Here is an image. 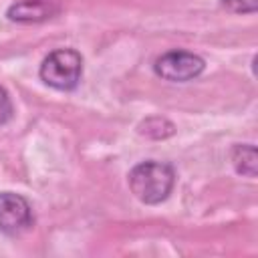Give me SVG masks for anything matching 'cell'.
Instances as JSON below:
<instances>
[{
    "instance_id": "obj_1",
    "label": "cell",
    "mask_w": 258,
    "mask_h": 258,
    "mask_svg": "<svg viewBox=\"0 0 258 258\" xmlns=\"http://www.w3.org/2000/svg\"><path fill=\"white\" fill-rule=\"evenodd\" d=\"M175 183L171 165L161 161H143L129 171L131 194L143 204H161L167 200Z\"/></svg>"
},
{
    "instance_id": "obj_7",
    "label": "cell",
    "mask_w": 258,
    "mask_h": 258,
    "mask_svg": "<svg viewBox=\"0 0 258 258\" xmlns=\"http://www.w3.org/2000/svg\"><path fill=\"white\" fill-rule=\"evenodd\" d=\"M222 6L236 14H250L256 12L258 0H222Z\"/></svg>"
},
{
    "instance_id": "obj_3",
    "label": "cell",
    "mask_w": 258,
    "mask_h": 258,
    "mask_svg": "<svg viewBox=\"0 0 258 258\" xmlns=\"http://www.w3.org/2000/svg\"><path fill=\"white\" fill-rule=\"evenodd\" d=\"M206 62L202 56L189 52V50H169L157 56L153 69L155 73L171 83H185L202 75Z\"/></svg>"
},
{
    "instance_id": "obj_6",
    "label": "cell",
    "mask_w": 258,
    "mask_h": 258,
    "mask_svg": "<svg viewBox=\"0 0 258 258\" xmlns=\"http://www.w3.org/2000/svg\"><path fill=\"white\" fill-rule=\"evenodd\" d=\"M232 163L240 175L256 177V147L254 145H236L232 149Z\"/></svg>"
},
{
    "instance_id": "obj_2",
    "label": "cell",
    "mask_w": 258,
    "mask_h": 258,
    "mask_svg": "<svg viewBox=\"0 0 258 258\" xmlns=\"http://www.w3.org/2000/svg\"><path fill=\"white\" fill-rule=\"evenodd\" d=\"M83 75V58L73 48L52 50L40 64V79L58 91H71L79 85Z\"/></svg>"
},
{
    "instance_id": "obj_4",
    "label": "cell",
    "mask_w": 258,
    "mask_h": 258,
    "mask_svg": "<svg viewBox=\"0 0 258 258\" xmlns=\"http://www.w3.org/2000/svg\"><path fill=\"white\" fill-rule=\"evenodd\" d=\"M32 224L28 202L14 191H0V232L16 236Z\"/></svg>"
},
{
    "instance_id": "obj_5",
    "label": "cell",
    "mask_w": 258,
    "mask_h": 258,
    "mask_svg": "<svg viewBox=\"0 0 258 258\" xmlns=\"http://www.w3.org/2000/svg\"><path fill=\"white\" fill-rule=\"evenodd\" d=\"M58 12V6L54 0H20L14 2L6 16L12 22H42L46 18H52Z\"/></svg>"
},
{
    "instance_id": "obj_8",
    "label": "cell",
    "mask_w": 258,
    "mask_h": 258,
    "mask_svg": "<svg viewBox=\"0 0 258 258\" xmlns=\"http://www.w3.org/2000/svg\"><path fill=\"white\" fill-rule=\"evenodd\" d=\"M10 117H12V103H10L8 93L0 87V125L6 123Z\"/></svg>"
}]
</instances>
